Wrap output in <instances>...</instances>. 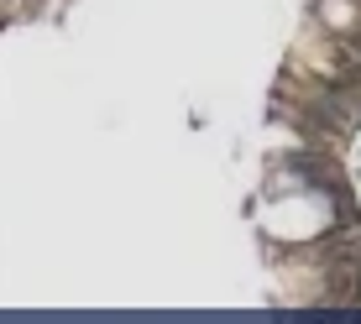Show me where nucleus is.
Returning <instances> with one entry per match:
<instances>
[{
    "mask_svg": "<svg viewBox=\"0 0 361 324\" xmlns=\"http://www.w3.org/2000/svg\"><path fill=\"white\" fill-rule=\"evenodd\" d=\"M314 16L325 32H356L361 27V0H314Z\"/></svg>",
    "mask_w": 361,
    "mask_h": 324,
    "instance_id": "nucleus-1",
    "label": "nucleus"
}]
</instances>
